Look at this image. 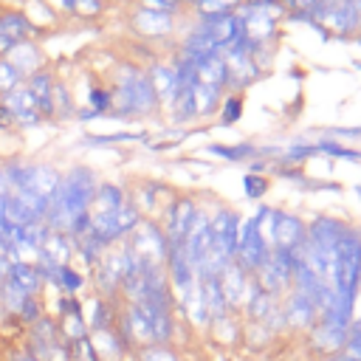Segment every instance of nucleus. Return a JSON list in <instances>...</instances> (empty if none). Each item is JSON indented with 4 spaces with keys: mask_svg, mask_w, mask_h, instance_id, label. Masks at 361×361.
I'll return each instance as SVG.
<instances>
[{
    "mask_svg": "<svg viewBox=\"0 0 361 361\" xmlns=\"http://www.w3.org/2000/svg\"><path fill=\"white\" fill-rule=\"evenodd\" d=\"M254 279L276 299H282L293 288V251L285 248H271L265 265L254 274Z\"/></svg>",
    "mask_w": 361,
    "mask_h": 361,
    "instance_id": "obj_8",
    "label": "nucleus"
},
{
    "mask_svg": "<svg viewBox=\"0 0 361 361\" xmlns=\"http://www.w3.org/2000/svg\"><path fill=\"white\" fill-rule=\"evenodd\" d=\"M248 282H251V274L237 259L220 271V288H223V296H226V305L231 313H240L245 293H248Z\"/></svg>",
    "mask_w": 361,
    "mask_h": 361,
    "instance_id": "obj_14",
    "label": "nucleus"
},
{
    "mask_svg": "<svg viewBox=\"0 0 361 361\" xmlns=\"http://www.w3.org/2000/svg\"><path fill=\"white\" fill-rule=\"evenodd\" d=\"M133 361H183L178 344H141L133 350Z\"/></svg>",
    "mask_w": 361,
    "mask_h": 361,
    "instance_id": "obj_31",
    "label": "nucleus"
},
{
    "mask_svg": "<svg viewBox=\"0 0 361 361\" xmlns=\"http://www.w3.org/2000/svg\"><path fill=\"white\" fill-rule=\"evenodd\" d=\"M34 31H37V25H31V20L25 14H20V11H3L0 14V34L8 37L14 45L25 42Z\"/></svg>",
    "mask_w": 361,
    "mask_h": 361,
    "instance_id": "obj_29",
    "label": "nucleus"
},
{
    "mask_svg": "<svg viewBox=\"0 0 361 361\" xmlns=\"http://www.w3.org/2000/svg\"><path fill=\"white\" fill-rule=\"evenodd\" d=\"M240 116H243V96H237V93L226 96L223 104H220V121L223 124H234Z\"/></svg>",
    "mask_w": 361,
    "mask_h": 361,
    "instance_id": "obj_40",
    "label": "nucleus"
},
{
    "mask_svg": "<svg viewBox=\"0 0 361 361\" xmlns=\"http://www.w3.org/2000/svg\"><path fill=\"white\" fill-rule=\"evenodd\" d=\"M141 8L149 11H164V14H178L180 11V0H141Z\"/></svg>",
    "mask_w": 361,
    "mask_h": 361,
    "instance_id": "obj_42",
    "label": "nucleus"
},
{
    "mask_svg": "<svg viewBox=\"0 0 361 361\" xmlns=\"http://www.w3.org/2000/svg\"><path fill=\"white\" fill-rule=\"evenodd\" d=\"M8 279L25 290L28 296H45V285H42V276H39V268L34 259H17L8 265Z\"/></svg>",
    "mask_w": 361,
    "mask_h": 361,
    "instance_id": "obj_22",
    "label": "nucleus"
},
{
    "mask_svg": "<svg viewBox=\"0 0 361 361\" xmlns=\"http://www.w3.org/2000/svg\"><path fill=\"white\" fill-rule=\"evenodd\" d=\"M206 333H212L214 341H220L226 347H237L243 341V319H240V313H228V316L212 322Z\"/></svg>",
    "mask_w": 361,
    "mask_h": 361,
    "instance_id": "obj_28",
    "label": "nucleus"
},
{
    "mask_svg": "<svg viewBox=\"0 0 361 361\" xmlns=\"http://www.w3.org/2000/svg\"><path fill=\"white\" fill-rule=\"evenodd\" d=\"M130 138H135V135H130V133H116V135H93V138H90V144H113V141H130Z\"/></svg>",
    "mask_w": 361,
    "mask_h": 361,
    "instance_id": "obj_44",
    "label": "nucleus"
},
{
    "mask_svg": "<svg viewBox=\"0 0 361 361\" xmlns=\"http://www.w3.org/2000/svg\"><path fill=\"white\" fill-rule=\"evenodd\" d=\"M127 200H130V192H127L121 183L99 180L96 195H93V203H90V214H113V212H118Z\"/></svg>",
    "mask_w": 361,
    "mask_h": 361,
    "instance_id": "obj_20",
    "label": "nucleus"
},
{
    "mask_svg": "<svg viewBox=\"0 0 361 361\" xmlns=\"http://www.w3.org/2000/svg\"><path fill=\"white\" fill-rule=\"evenodd\" d=\"M90 341L96 347L99 361H127V358H133V350L124 344V338L116 333V327L90 333Z\"/></svg>",
    "mask_w": 361,
    "mask_h": 361,
    "instance_id": "obj_21",
    "label": "nucleus"
},
{
    "mask_svg": "<svg viewBox=\"0 0 361 361\" xmlns=\"http://www.w3.org/2000/svg\"><path fill=\"white\" fill-rule=\"evenodd\" d=\"M118 307H121V302H113V299H104V296H96V293L85 296V322H87V330L96 333V330L116 327Z\"/></svg>",
    "mask_w": 361,
    "mask_h": 361,
    "instance_id": "obj_16",
    "label": "nucleus"
},
{
    "mask_svg": "<svg viewBox=\"0 0 361 361\" xmlns=\"http://www.w3.org/2000/svg\"><path fill=\"white\" fill-rule=\"evenodd\" d=\"M56 324H59V336H62L68 344H73V341H79V338L90 336V330H87V322H85V313L62 316V319H56Z\"/></svg>",
    "mask_w": 361,
    "mask_h": 361,
    "instance_id": "obj_33",
    "label": "nucleus"
},
{
    "mask_svg": "<svg viewBox=\"0 0 361 361\" xmlns=\"http://www.w3.org/2000/svg\"><path fill=\"white\" fill-rule=\"evenodd\" d=\"M25 350H31L39 361H71V347L59 336V324L51 313L25 327Z\"/></svg>",
    "mask_w": 361,
    "mask_h": 361,
    "instance_id": "obj_4",
    "label": "nucleus"
},
{
    "mask_svg": "<svg viewBox=\"0 0 361 361\" xmlns=\"http://www.w3.org/2000/svg\"><path fill=\"white\" fill-rule=\"evenodd\" d=\"M316 361H353V358L344 350H338V353H330V355H319Z\"/></svg>",
    "mask_w": 361,
    "mask_h": 361,
    "instance_id": "obj_48",
    "label": "nucleus"
},
{
    "mask_svg": "<svg viewBox=\"0 0 361 361\" xmlns=\"http://www.w3.org/2000/svg\"><path fill=\"white\" fill-rule=\"evenodd\" d=\"M124 243L138 254V259L158 262V265H164V262H166L169 243H166V234H164L161 223H158V220H152V217H141V223L133 228V234H130Z\"/></svg>",
    "mask_w": 361,
    "mask_h": 361,
    "instance_id": "obj_9",
    "label": "nucleus"
},
{
    "mask_svg": "<svg viewBox=\"0 0 361 361\" xmlns=\"http://www.w3.org/2000/svg\"><path fill=\"white\" fill-rule=\"evenodd\" d=\"M3 102L8 104V110L14 113V124H20V127H31V124H37V121L42 118L39 104H37L34 93L25 87V82H23L20 87L8 90V93L3 96Z\"/></svg>",
    "mask_w": 361,
    "mask_h": 361,
    "instance_id": "obj_15",
    "label": "nucleus"
},
{
    "mask_svg": "<svg viewBox=\"0 0 361 361\" xmlns=\"http://www.w3.org/2000/svg\"><path fill=\"white\" fill-rule=\"evenodd\" d=\"M161 195H169V189L164 186V183H158V180H144L133 195H130V203L141 212V217H147V214H155L158 212V206L164 209L169 200H164Z\"/></svg>",
    "mask_w": 361,
    "mask_h": 361,
    "instance_id": "obj_23",
    "label": "nucleus"
},
{
    "mask_svg": "<svg viewBox=\"0 0 361 361\" xmlns=\"http://www.w3.org/2000/svg\"><path fill=\"white\" fill-rule=\"evenodd\" d=\"M141 223V212L127 200L118 212L113 214H90V234L104 245V248H113L118 243H124L133 228Z\"/></svg>",
    "mask_w": 361,
    "mask_h": 361,
    "instance_id": "obj_5",
    "label": "nucleus"
},
{
    "mask_svg": "<svg viewBox=\"0 0 361 361\" xmlns=\"http://www.w3.org/2000/svg\"><path fill=\"white\" fill-rule=\"evenodd\" d=\"M73 11H79V14H99L102 11V0H73Z\"/></svg>",
    "mask_w": 361,
    "mask_h": 361,
    "instance_id": "obj_43",
    "label": "nucleus"
},
{
    "mask_svg": "<svg viewBox=\"0 0 361 361\" xmlns=\"http://www.w3.org/2000/svg\"><path fill=\"white\" fill-rule=\"evenodd\" d=\"M34 262H54V265L73 262V240L68 237V231H48L34 254Z\"/></svg>",
    "mask_w": 361,
    "mask_h": 361,
    "instance_id": "obj_18",
    "label": "nucleus"
},
{
    "mask_svg": "<svg viewBox=\"0 0 361 361\" xmlns=\"http://www.w3.org/2000/svg\"><path fill=\"white\" fill-rule=\"evenodd\" d=\"M282 307V299L271 296L254 276L248 282V293H245V302L240 307V319L243 322H271Z\"/></svg>",
    "mask_w": 361,
    "mask_h": 361,
    "instance_id": "obj_12",
    "label": "nucleus"
},
{
    "mask_svg": "<svg viewBox=\"0 0 361 361\" xmlns=\"http://www.w3.org/2000/svg\"><path fill=\"white\" fill-rule=\"evenodd\" d=\"M164 268H166V279H169V288H172L175 299H178V296H183L186 290H192V288L197 285L195 265L189 262V257H186L183 245H169V254H166Z\"/></svg>",
    "mask_w": 361,
    "mask_h": 361,
    "instance_id": "obj_13",
    "label": "nucleus"
},
{
    "mask_svg": "<svg viewBox=\"0 0 361 361\" xmlns=\"http://www.w3.org/2000/svg\"><path fill=\"white\" fill-rule=\"evenodd\" d=\"M322 25H327V28H333L338 34H355V31H361V14L355 11V6L350 0L341 8H336L333 14L322 17Z\"/></svg>",
    "mask_w": 361,
    "mask_h": 361,
    "instance_id": "obj_30",
    "label": "nucleus"
},
{
    "mask_svg": "<svg viewBox=\"0 0 361 361\" xmlns=\"http://www.w3.org/2000/svg\"><path fill=\"white\" fill-rule=\"evenodd\" d=\"M51 110H54V116H68L71 110H73V102H71V96H68V87L65 85H56L54 82V93H51Z\"/></svg>",
    "mask_w": 361,
    "mask_h": 361,
    "instance_id": "obj_39",
    "label": "nucleus"
},
{
    "mask_svg": "<svg viewBox=\"0 0 361 361\" xmlns=\"http://www.w3.org/2000/svg\"><path fill=\"white\" fill-rule=\"evenodd\" d=\"M0 102H3V93H0Z\"/></svg>",
    "mask_w": 361,
    "mask_h": 361,
    "instance_id": "obj_50",
    "label": "nucleus"
},
{
    "mask_svg": "<svg viewBox=\"0 0 361 361\" xmlns=\"http://www.w3.org/2000/svg\"><path fill=\"white\" fill-rule=\"evenodd\" d=\"M282 316H285V324L290 333H307L319 322V305L305 290L290 288L282 296Z\"/></svg>",
    "mask_w": 361,
    "mask_h": 361,
    "instance_id": "obj_11",
    "label": "nucleus"
},
{
    "mask_svg": "<svg viewBox=\"0 0 361 361\" xmlns=\"http://www.w3.org/2000/svg\"><path fill=\"white\" fill-rule=\"evenodd\" d=\"M147 76H149V85H152V90H155V96H158V102L172 104V99H175V96H178V90H180L175 62H172V65H169V62H155V65H149Z\"/></svg>",
    "mask_w": 361,
    "mask_h": 361,
    "instance_id": "obj_19",
    "label": "nucleus"
},
{
    "mask_svg": "<svg viewBox=\"0 0 361 361\" xmlns=\"http://www.w3.org/2000/svg\"><path fill=\"white\" fill-rule=\"evenodd\" d=\"M313 149L316 152H324V155H330V158H344V161H361V152L358 149H350V147H341V144H336V141H316L313 144Z\"/></svg>",
    "mask_w": 361,
    "mask_h": 361,
    "instance_id": "obj_37",
    "label": "nucleus"
},
{
    "mask_svg": "<svg viewBox=\"0 0 361 361\" xmlns=\"http://www.w3.org/2000/svg\"><path fill=\"white\" fill-rule=\"evenodd\" d=\"M96 186H99V178L90 166H71L68 172H62L59 178V186L48 203V212H45V226L51 231H68V226L79 217V214H87L90 212V203H93V195H96Z\"/></svg>",
    "mask_w": 361,
    "mask_h": 361,
    "instance_id": "obj_1",
    "label": "nucleus"
},
{
    "mask_svg": "<svg viewBox=\"0 0 361 361\" xmlns=\"http://www.w3.org/2000/svg\"><path fill=\"white\" fill-rule=\"evenodd\" d=\"M175 14H164V11H149V8H138L133 14V28L144 37H164L166 31H172Z\"/></svg>",
    "mask_w": 361,
    "mask_h": 361,
    "instance_id": "obj_25",
    "label": "nucleus"
},
{
    "mask_svg": "<svg viewBox=\"0 0 361 361\" xmlns=\"http://www.w3.org/2000/svg\"><path fill=\"white\" fill-rule=\"evenodd\" d=\"M268 212H271V206H259L251 217H245V220L240 223L237 262H240L251 276L265 265L268 251H271V245H268V240H265V231H262V223H265Z\"/></svg>",
    "mask_w": 361,
    "mask_h": 361,
    "instance_id": "obj_3",
    "label": "nucleus"
},
{
    "mask_svg": "<svg viewBox=\"0 0 361 361\" xmlns=\"http://www.w3.org/2000/svg\"><path fill=\"white\" fill-rule=\"evenodd\" d=\"M197 85H209V87H228V68L223 54H212L203 62H197Z\"/></svg>",
    "mask_w": 361,
    "mask_h": 361,
    "instance_id": "obj_27",
    "label": "nucleus"
},
{
    "mask_svg": "<svg viewBox=\"0 0 361 361\" xmlns=\"http://www.w3.org/2000/svg\"><path fill=\"white\" fill-rule=\"evenodd\" d=\"M197 87V85H195ZM195 87H180L178 96L172 99V113H175V121H195L200 113H197V99H195Z\"/></svg>",
    "mask_w": 361,
    "mask_h": 361,
    "instance_id": "obj_32",
    "label": "nucleus"
},
{
    "mask_svg": "<svg viewBox=\"0 0 361 361\" xmlns=\"http://www.w3.org/2000/svg\"><path fill=\"white\" fill-rule=\"evenodd\" d=\"M282 6H285V11H290L293 17H307L310 20V11L316 8V3L319 0H279ZM313 23V20H310Z\"/></svg>",
    "mask_w": 361,
    "mask_h": 361,
    "instance_id": "obj_41",
    "label": "nucleus"
},
{
    "mask_svg": "<svg viewBox=\"0 0 361 361\" xmlns=\"http://www.w3.org/2000/svg\"><path fill=\"white\" fill-rule=\"evenodd\" d=\"M6 361H39L31 350H25V347H17V350H11L8 355H6Z\"/></svg>",
    "mask_w": 361,
    "mask_h": 361,
    "instance_id": "obj_45",
    "label": "nucleus"
},
{
    "mask_svg": "<svg viewBox=\"0 0 361 361\" xmlns=\"http://www.w3.org/2000/svg\"><path fill=\"white\" fill-rule=\"evenodd\" d=\"M11 124H14V113L8 110L6 102H0V130H3V127H11Z\"/></svg>",
    "mask_w": 361,
    "mask_h": 361,
    "instance_id": "obj_46",
    "label": "nucleus"
},
{
    "mask_svg": "<svg viewBox=\"0 0 361 361\" xmlns=\"http://www.w3.org/2000/svg\"><path fill=\"white\" fill-rule=\"evenodd\" d=\"M8 259L6 257H0V296H3V285H6V279H8Z\"/></svg>",
    "mask_w": 361,
    "mask_h": 361,
    "instance_id": "obj_47",
    "label": "nucleus"
},
{
    "mask_svg": "<svg viewBox=\"0 0 361 361\" xmlns=\"http://www.w3.org/2000/svg\"><path fill=\"white\" fill-rule=\"evenodd\" d=\"M175 313H178V319L186 322L189 327H195V330H200V333L209 330V316H206V307H203L200 282H197L192 290H186L183 296L175 299Z\"/></svg>",
    "mask_w": 361,
    "mask_h": 361,
    "instance_id": "obj_17",
    "label": "nucleus"
},
{
    "mask_svg": "<svg viewBox=\"0 0 361 361\" xmlns=\"http://www.w3.org/2000/svg\"><path fill=\"white\" fill-rule=\"evenodd\" d=\"M197 214V200L192 195H178V197H169V203L164 206L161 212V228L166 234V243L169 245H180L189 234V226Z\"/></svg>",
    "mask_w": 361,
    "mask_h": 361,
    "instance_id": "obj_10",
    "label": "nucleus"
},
{
    "mask_svg": "<svg viewBox=\"0 0 361 361\" xmlns=\"http://www.w3.org/2000/svg\"><path fill=\"white\" fill-rule=\"evenodd\" d=\"M347 333H350V319H344L338 310H324L319 313V322L305 336H307V347L316 355H330L344 350Z\"/></svg>",
    "mask_w": 361,
    "mask_h": 361,
    "instance_id": "obj_6",
    "label": "nucleus"
},
{
    "mask_svg": "<svg viewBox=\"0 0 361 361\" xmlns=\"http://www.w3.org/2000/svg\"><path fill=\"white\" fill-rule=\"evenodd\" d=\"M268 186H271L268 175H259V172H245L243 175V195L248 200H262L268 195Z\"/></svg>",
    "mask_w": 361,
    "mask_h": 361,
    "instance_id": "obj_35",
    "label": "nucleus"
},
{
    "mask_svg": "<svg viewBox=\"0 0 361 361\" xmlns=\"http://www.w3.org/2000/svg\"><path fill=\"white\" fill-rule=\"evenodd\" d=\"M262 231H265V240L271 248H285V251H296L302 243H305V234H307V223L293 214V212H285V209H271L265 223H262Z\"/></svg>",
    "mask_w": 361,
    "mask_h": 361,
    "instance_id": "obj_7",
    "label": "nucleus"
},
{
    "mask_svg": "<svg viewBox=\"0 0 361 361\" xmlns=\"http://www.w3.org/2000/svg\"><path fill=\"white\" fill-rule=\"evenodd\" d=\"M87 102H90V113L93 116H99V113H110V107H113V93L107 90V87H93L90 93H87Z\"/></svg>",
    "mask_w": 361,
    "mask_h": 361,
    "instance_id": "obj_38",
    "label": "nucleus"
},
{
    "mask_svg": "<svg viewBox=\"0 0 361 361\" xmlns=\"http://www.w3.org/2000/svg\"><path fill=\"white\" fill-rule=\"evenodd\" d=\"M353 6H355V11L361 14V0H353Z\"/></svg>",
    "mask_w": 361,
    "mask_h": 361,
    "instance_id": "obj_49",
    "label": "nucleus"
},
{
    "mask_svg": "<svg viewBox=\"0 0 361 361\" xmlns=\"http://www.w3.org/2000/svg\"><path fill=\"white\" fill-rule=\"evenodd\" d=\"M90 288V276L85 271H79L73 262H65L59 265V274H56V293L62 296H85V290ZM54 293V296H56Z\"/></svg>",
    "mask_w": 361,
    "mask_h": 361,
    "instance_id": "obj_26",
    "label": "nucleus"
},
{
    "mask_svg": "<svg viewBox=\"0 0 361 361\" xmlns=\"http://www.w3.org/2000/svg\"><path fill=\"white\" fill-rule=\"evenodd\" d=\"M110 93H113L110 113H116V116H141V113H149L158 107V96L149 85L147 71L133 68V65L118 71Z\"/></svg>",
    "mask_w": 361,
    "mask_h": 361,
    "instance_id": "obj_2",
    "label": "nucleus"
},
{
    "mask_svg": "<svg viewBox=\"0 0 361 361\" xmlns=\"http://www.w3.org/2000/svg\"><path fill=\"white\" fill-rule=\"evenodd\" d=\"M200 296H203V307H206V316H209V324L228 316V305H226V296H223V288H220V276H200Z\"/></svg>",
    "mask_w": 361,
    "mask_h": 361,
    "instance_id": "obj_24",
    "label": "nucleus"
},
{
    "mask_svg": "<svg viewBox=\"0 0 361 361\" xmlns=\"http://www.w3.org/2000/svg\"><path fill=\"white\" fill-rule=\"evenodd\" d=\"M220 87H209V85H197L195 87V99H197V113L200 116H209L217 110V99H220Z\"/></svg>",
    "mask_w": 361,
    "mask_h": 361,
    "instance_id": "obj_36",
    "label": "nucleus"
},
{
    "mask_svg": "<svg viewBox=\"0 0 361 361\" xmlns=\"http://www.w3.org/2000/svg\"><path fill=\"white\" fill-rule=\"evenodd\" d=\"M209 155H217L223 161H248L254 155H259V149L254 144H231V147H223V144H212L206 149Z\"/></svg>",
    "mask_w": 361,
    "mask_h": 361,
    "instance_id": "obj_34",
    "label": "nucleus"
}]
</instances>
